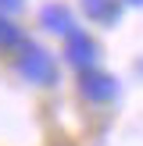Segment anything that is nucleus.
<instances>
[{"label": "nucleus", "instance_id": "39448f33", "mask_svg": "<svg viewBox=\"0 0 143 146\" xmlns=\"http://www.w3.org/2000/svg\"><path fill=\"white\" fill-rule=\"evenodd\" d=\"M82 7H86V14L93 21H104V25L118 21V11H122L118 0H82Z\"/></svg>", "mask_w": 143, "mask_h": 146}, {"label": "nucleus", "instance_id": "7ed1b4c3", "mask_svg": "<svg viewBox=\"0 0 143 146\" xmlns=\"http://www.w3.org/2000/svg\"><path fill=\"white\" fill-rule=\"evenodd\" d=\"M97 43L90 39L86 32H68V46H64V57H68V64L72 68H79V71H90L93 64H97Z\"/></svg>", "mask_w": 143, "mask_h": 146}, {"label": "nucleus", "instance_id": "6e6552de", "mask_svg": "<svg viewBox=\"0 0 143 146\" xmlns=\"http://www.w3.org/2000/svg\"><path fill=\"white\" fill-rule=\"evenodd\" d=\"M129 4H136V7H140V4H143V0H129Z\"/></svg>", "mask_w": 143, "mask_h": 146}, {"label": "nucleus", "instance_id": "0eeeda50", "mask_svg": "<svg viewBox=\"0 0 143 146\" xmlns=\"http://www.w3.org/2000/svg\"><path fill=\"white\" fill-rule=\"evenodd\" d=\"M0 7H4V11H18L21 0H0Z\"/></svg>", "mask_w": 143, "mask_h": 146}, {"label": "nucleus", "instance_id": "423d86ee", "mask_svg": "<svg viewBox=\"0 0 143 146\" xmlns=\"http://www.w3.org/2000/svg\"><path fill=\"white\" fill-rule=\"evenodd\" d=\"M0 46H4V50L21 46V29L14 25L11 18H4V14H0Z\"/></svg>", "mask_w": 143, "mask_h": 146}, {"label": "nucleus", "instance_id": "f03ea898", "mask_svg": "<svg viewBox=\"0 0 143 146\" xmlns=\"http://www.w3.org/2000/svg\"><path fill=\"white\" fill-rule=\"evenodd\" d=\"M79 93H82L90 104H107V100L118 96V82H114L107 71H82L79 75Z\"/></svg>", "mask_w": 143, "mask_h": 146}, {"label": "nucleus", "instance_id": "1a4fd4ad", "mask_svg": "<svg viewBox=\"0 0 143 146\" xmlns=\"http://www.w3.org/2000/svg\"><path fill=\"white\" fill-rule=\"evenodd\" d=\"M140 68H143V64H140Z\"/></svg>", "mask_w": 143, "mask_h": 146}, {"label": "nucleus", "instance_id": "f257e3e1", "mask_svg": "<svg viewBox=\"0 0 143 146\" xmlns=\"http://www.w3.org/2000/svg\"><path fill=\"white\" fill-rule=\"evenodd\" d=\"M18 71H21V78H29L32 86H54L57 82V64H54V57L47 54L43 46H36V43H25V46L18 50Z\"/></svg>", "mask_w": 143, "mask_h": 146}, {"label": "nucleus", "instance_id": "20e7f679", "mask_svg": "<svg viewBox=\"0 0 143 146\" xmlns=\"http://www.w3.org/2000/svg\"><path fill=\"white\" fill-rule=\"evenodd\" d=\"M39 21H43V29H50V32H57V36L75 32V18H72V11L64 4H47L39 11Z\"/></svg>", "mask_w": 143, "mask_h": 146}]
</instances>
